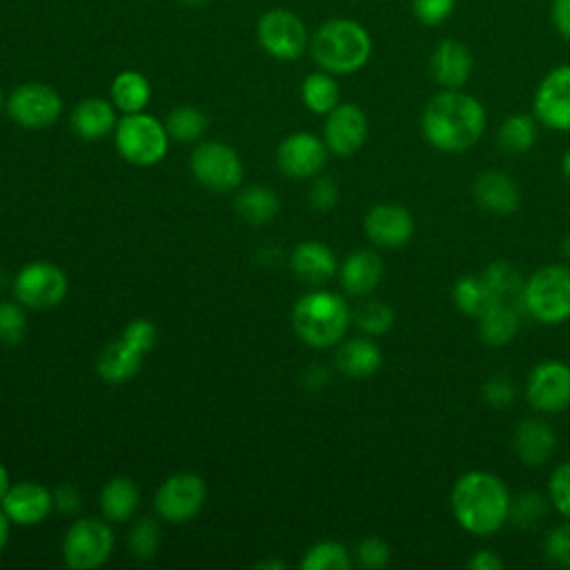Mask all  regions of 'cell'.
Segmentation results:
<instances>
[{
  "instance_id": "obj_47",
  "label": "cell",
  "mask_w": 570,
  "mask_h": 570,
  "mask_svg": "<svg viewBox=\"0 0 570 570\" xmlns=\"http://www.w3.org/2000/svg\"><path fill=\"white\" fill-rule=\"evenodd\" d=\"M338 203V187L330 176H321L309 187V205L318 212H327Z\"/></svg>"
},
{
  "instance_id": "obj_14",
  "label": "cell",
  "mask_w": 570,
  "mask_h": 570,
  "mask_svg": "<svg viewBox=\"0 0 570 570\" xmlns=\"http://www.w3.org/2000/svg\"><path fill=\"white\" fill-rule=\"evenodd\" d=\"M532 114L548 129L570 131V65H557L539 80Z\"/></svg>"
},
{
  "instance_id": "obj_37",
  "label": "cell",
  "mask_w": 570,
  "mask_h": 570,
  "mask_svg": "<svg viewBox=\"0 0 570 570\" xmlns=\"http://www.w3.org/2000/svg\"><path fill=\"white\" fill-rule=\"evenodd\" d=\"M548 508H550L548 497H543L541 492H534V490H525L510 499L508 521H512L519 528H534L537 523H541L546 519Z\"/></svg>"
},
{
  "instance_id": "obj_16",
  "label": "cell",
  "mask_w": 570,
  "mask_h": 570,
  "mask_svg": "<svg viewBox=\"0 0 570 570\" xmlns=\"http://www.w3.org/2000/svg\"><path fill=\"white\" fill-rule=\"evenodd\" d=\"M367 138V116L354 102H338L325 118L323 140L336 156L356 154Z\"/></svg>"
},
{
  "instance_id": "obj_29",
  "label": "cell",
  "mask_w": 570,
  "mask_h": 570,
  "mask_svg": "<svg viewBox=\"0 0 570 570\" xmlns=\"http://www.w3.org/2000/svg\"><path fill=\"white\" fill-rule=\"evenodd\" d=\"M539 138V120L534 114H510L497 129V145L505 154H525Z\"/></svg>"
},
{
  "instance_id": "obj_2",
  "label": "cell",
  "mask_w": 570,
  "mask_h": 570,
  "mask_svg": "<svg viewBox=\"0 0 570 570\" xmlns=\"http://www.w3.org/2000/svg\"><path fill=\"white\" fill-rule=\"evenodd\" d=\"M510 490L501 476L488 470L463 472L450 492L454 521L474 537H490L508 523Z\"/></svg>"
},
{
  "instance_id": "obj_24",
  "label": "cell",
  "mask_w": 570,
  "mask_h": 570,
  "mask_svg": "<svg viewBox=\"0 0 570 570\" xmlns=\"http://www.w3.org/2000/svg\"><path fill=\"white\" fill-rule=\"evenodd\" d=\"M69 125L76 136L85 140H100L109 136L118 125L116 105L105 98H85L73 107Z\"/></svg>"
},
{
  "instance_id": "obj_38",
  "label": "cell",
  "mask_w": 570,
  "mask_h": 570,
  "mask_svg": "<svg viewBox=\"0 0 570 570\" xmlns=\"http://www.w3.org/2000/svg\"><path fill=\"white\" fill-rule=\"evenodd\" d=\"M350 566H352V557L347 548L336 541L314 543L301 561L303 570H347Z\"/></svg>"
},
{
  "instance_id": "obj_54",
  "label": "cell",
  "mask_w": 570,
  "mask_h": 570,
  "mask_svg": "<svg viewBox=\"0 0 570 570\" xmlns=\"http://www.w3.org/2000/svg\"><path fill=\"white\" fill-rule=\"evenodd\" d=\"M561 171H563V178L568 180V185H570V149L563 154V158H561Z\"/></svg>"
},
{
  "instance_id": "obj_50",
  "label": "cell",
  "mask_w": 570,
  "mask_h": 570,
  "mask_svg": "<svg viewBox=\"0 0 570 570\" xmlns=\"http://www.w3.org/2000/svg\"><path fill=\"white\" fill-rule=\"evenodd\" d=\"M470 570H503L505 561L494 550H476L468 559Z\"/></svg>"
},
{
  "instance_id": "obj_26",
  "label": "cell",
  "mask_w": 570,
  "mask_h": 570,
  "mask_svg": "<svg viewBox=\"0 0 570 570\" xmlns=\"http://www.w3.org/2000/svg\"><path fill=\"white\" fill-rule=\"evenodd\" d=\"M140 365L142 352L120 336L118 341H111L102 347V352L98 354L96 370L100 379H105L107 383H125L138 374Z\"/></svg>"
},
{
  "instance_id": "obj_53",
  "label": "cell",
  "mask_w": 570,
  "mask_h": 570,
  "mask_svg": "<svg viewBox=\"0 0 570 570\" xmlns=\"http://www.w3.org/2000/svg\"><path fill=\"white\" fill-rule=\"evenodd\" d=\"M9 488H11V483H9V472H7V468L0 463V503H2V499H4V494H7Z\"/></svg>"
},
{
  "instance_id": "obj_8",
  "label": "cell",
  "mask_w": 570,
  "mask_h": 570,
  "mask_svg": "<svg viewBox=\"0 0 570 570\" xmlns=\"http://www.w3.org/2000/svg\"><path fill=\"white\" fill-rule=\"evenodd\" d=\"M114 550V532L100 519H78L65 534L62 557L73 570L100 568Z\"/></svg>"
},
{
  "instance_id": "obj_1",
  "label": "cell",
  "mask_w": 570,
  "mask_h": 570,
  "mask_svg": "<svg viewBox=\"0 0 570 570\" xmlns=\"http://www.w3.org/2000/svg\"><path fill=\"white\" fill-rule=\"evenodd\" d=\"M485 107L463 89H441L421 111V134L443 154L472 149L485 131Z\"/></svg>"
},
{
  "instance_id": "obj_39",
  "label": "cell",
  "mask_w": 570,
  "mask_h": 570,
  "mask_svg": "<svg viewBox=\"0 0 570 570\" xmlns=\"http://www.w3.org/2000/svg\"><path fill=\"white\" fill-rule=\"evenodd\" d=\"M160 543V528L154 519L142 517L138 521H134V525L129 528V537H127V546L131 557L147 561L156 554Z\"/></svg>"
},
{
  "instance_id": "obj_20",
  "label": "cell",
  "mask_w": 570,
  "mask_h": 570,
  "mask_svg": "<svg viewBox=\"0 0 570 570\" xmlns=\"http://www.w3.org/2000/svg\"><path fill=\"white\" fill-rule=\"evenodd\" d=\"M472 196L476 205L492 216H510L521 205V189L517 180L501 169L479 174L472 183Z\"/></svg>"
},
{
  "instance_id": "obj_5",
  "label": "cell",
  "mask_w": 570,
  "mask_h": 570,
  "mask_svg": "<svg viewBox=\"0 0 570 570\" xmlns=\"http://www.w3.org/2000/svg\"><path fill=\"white\" fill-rule=\"evenodd\" d=\"M521 307L543 325L570 321V265H543L523 285Z\"/></svg>"
},
{
  "instance_id": "obj_12",
  "label": "cell",
  "mask_w": 570,
  "mask_h": 570,
  "mask_svg": "<svg viewBox=\"0 0 570 570\" xmlns=\"http://www.w3.org/2000/svg\"><path fill=\"white\" fill-rule=\"evenodd\" d=\"M525 399L539 414H561L570 407V365L557 358L537 363L525 381Z\"/></svg>"
},
{
  "instance_id": "obj_6",
  "label": "cell",
  "mask_w": 570,
  "mask_h": 570,
  "mask_svg": "<svg viewBox=\"0 0 570 570\" xmlns=\"http://www.w3.org/2000/svg\"><path fill=\"white\" fill-rule=\"evenodd\" d=\"M116 149L120 156L138 167H149L163 160L169 145V134L165 129V122L158 118L138 111V114H125L116 129Z\"/></svg>"
},
{
  "instance_id": "obj_21",
  "label": "cell",
  "mask_w": 570,
  "mask_h": 570,
  "mask_svg": "<svg viewBox=\"0 0 570 570\" xmlns=\"http://www.w3.org/2000/svg\"><path fill=\"white\" fill-rule=\"evenodd\" d=\"M512 448L523 465L539 468L552 459L557 450V434L548 421L528 416L514 428Z\"/></svg>"
},
{
  "instance_id": "obj_45",
  "label": "cell",
  "mask_w": 570,
  "mask_h": 570,
  "mask_svg": "<svg viewBox=\"0 0 570 570\" xmlns=\"http://www.w3.org/2000/svg\"><path fill=\"white\" fill-rule=\"evenodd\" d=\"M354 554H356L358 566L370 568V570L385 568L390 563V559H392V550H390V546L381 537H365L356 546Z\"/></svg>"
},
{
  "instance_id": "obj_10",
  "label": "cell",
  "mask_w": 570,
  "mask_h": 570,
  "mask_svg": "<svg viewBox=\"0 0 570 570\" xmlns=\"http://www.w3.org/2000/svg\"><path fill=\"white\" fill-rule=\"evenodd\" d=\"M4 109L16 125L24 129H45L60 118L62 98L51 85L22 82L9 94Z\"/></svg>"
},
{
  "instance_id": "obj_43",
  "label": "cell",
  "mask_w": 570,
  "mask_h": 570,
  "mask_svg": "<svg viewBox=\"0 0 570 570\" xmlns=\"http://www.w3.org/2000/svg\"><path fill=\"white\" fill-rule=\"evenodd\" d=\"M414 18L425 27H439L456 9V0H410Z\"/></svg>"
},
{
  "instance_id": "obj_30",
  "label": "cell",
  "mask_w": 570,
  "mask_h": 570,
  "mask_svg": "<svg viewBox=\"0 0 570 570\" xmlns=\"http://www.w3.org/2000/svg\"><path fill=\"white\" fill-rule=\"evenodd\" d=\"M281 200L274 189L265 185H249L240 189L234 198V209L240 218H245L252 225H265L278 214Z\"/></svg>"
},
{
  "instance_id": "obj_17",
  "label": "cell",
  "mask_w": 570,
  "mask_h": 570,
  "mask_svg": "<svg viewBox=\"0 0 570 570\" xmlns=\"http://www.w3.org/2000/svg\"><path fill=\"white\" fill-rule=\"evenodd\" d=\"M365 236L385 249H399L410 243L414 234V216L407 207L396 203H381L367 209L363 218Z\"/></svg>"
},
{
  "instance_id": "obj_15",
  "label": "cell",
  "mask_w": 570,
  "mask_h": 570,
  "mask_svg": "<svg viewBox=\"0 0 570 570\" xmlns=\"http://www.w3.org/2000/svg\"><path fill=\"white\" fill-rule=\"evenodd\" d=\"M327 145L309 131H296L283 138L276 149L278 169L289 178H314L327 163Z\"/></svg>"
},
{
  "instance_id": "obj_35",
  "label": "cell",
  "mask_w": 570,
  "mask_h": 570,
  "mask_svg": "<svg viewBox=\"0 0 570 570\" xmlns=\"http://www.w3.org/2000/svg\"><path fill=\"white\" fill-rule=\"evenodd\" d=\"M165 129L178 142H194L205 134L207 116L191 105H180L167 114Z\"/></svg>"
},
{
  "instance_id": "obj_25",
  "label": "cell",
  "mask_w": 570,
  "mask_h": 570,
  "mask_svg": "<svg viewBox=\"0 0 570 570\" xmlns=\"http://www.w3.org/2000/svg\"><path fill=\"white\" fill-rule=\"evenodd\" d=\"M334 363L338 372L345 374L347 379H367L379 372L383 363V354L372 338L354 336V338H345L338 345Z\"/></svg>"
},
{
  "instance_id": "obj_52",
  "label": "cell",
  "mask_w": 570,
  "mask_h": 570,
  "mask_svg": "<svg viewBox=\"0 0 570 570\" xmlns=\"http://www.w3.org/2000/svg\"><path fill=\"white\" fill-rule=\"evenodd\" d=\"M9 517L4 514V510L0 508V552L4 550V546H7V541H9Z\"/></svg>"
},
{
  "instance_id": "obj_40",
  "label": "cell",
  "mask_w": 570,
  "mask_h": 570,
  "mask_svg": "<svg viewBox=\"0 0 570 570\" xmlns=\"http://www.w3.org/2000/svg\"><path fill=\"white\" fill-rule=\"evenodd\" d=\"M27 334V316L20 303L0 301V343L18 345Z\"/></svg>"
},
{
  "instance_id": "obj_36",
  "label": "cell",
  "mask_w": 570,
  "mask_h": 570,
  "mask_svg": "<svg viewBox=\"0 0 570 570\" xmlns=\"http://www.w3.org/2000/svg\"><path fill=\"white\" fill-rule=\"evenodd\" d=\"M352 323L365 336H381L394 325V309L376 298H367L352 309Z\"/></svg>"
},
{
  "instance_id": "obj_57",
  "label": "cell",
  "mask_w": 570,
  "mask_h": 570,
  "mask_svg": "<svg viewBox=\"0 0 570 570\" xmlns=\"http://www.w3.org/2000/svg\"><path fill=\"white\" fill-rule=\"evenodd\" d=\"M176 2H180L183 7H203V4H207L209 0H176Z\"/></svg>"
},
{
  "instance_id": "obj_18",
  "label": "cell",
  "mask_w": 570,
  "mask_h": 570,
  "mask_svg": "<svg viewBox=\"0 0 570 570\" xmlns=\"http://www.w3.org/2000/svg\"><path fill=\"white\" fill-rule=\"evenodd\" d=\"M428 69H430L432 80L441 89H461V87H465V82L472 76L474 58H472L468 45H463L461 40L443 38L432 49Z\"/></svg>"
},
{
  "instance_id": "obj_56",
  "label": "cell",
  "mask_w": 570,
  "mask_h": 570,
  "mask_svg": "<svg viewBox=\"0 0 570 570\" xmlns=\"http://www.w3.org/2000/svg\"><path fill=\"white\" fill-rule=\"evenodd\" d=\"M561 254L570 261V234H566L563 240H561Z\"/></svg>"
},
{
  "instance_id": "obj_41",
  "label": "cell",
  "mask_w": 570,
  "mask_h": 570,
  "mask_svg": "<svg viewBox=\"0 0 570 570\" xmlns=\"http://www.w3.org/2000/svg\"><path fill=\"white\" fill-rule=\"evenodd\" d=\"M543 557L557 568H570V519L546 532Z\"/></svg>"
},
{
  "instance_id": "obj_42",
  "label": "cell",
  "mask_w": 570,
  "mask_h": 570,
  "mask_svg": "<svg viewBox=\"0 0 570 570\" xmlns=\"http://www.w3.org/2000/svg\"><path fill=\"white\" fill-rule=\"evenodd\" d=\"M550 505L566 519H570V461L559 463L548 481Z\"/></svg>"
},
{
  "instance_id": "obj_48",
  "label": "cell",
  "mask_w": 570,
  "mask_h": 570,
  "mask_svg": "<svg viewBox=\"0 0 570 570\" xmlns=\"http://www.w3.org/2000/svg\"><path fill=\"white\" fill-rule=\"evenodd\" d=\"M550 22L554 31L570 42V0H552L550 4Z\"/></svg>"
},
{
  "instance_id": "obj_31",
  "label": "cell",
  "mask_w": 570,
  "mask_h": 570,
  "mask_svg": "<svg viewBox=\"0 0 570 570\" xmlns=\"http://www.w3.org/2000/svg\"><path fill=\"white\" fill-rule=\"evenodd\" d=\"M138 501H140L138 485L127 476H116L107 481V485L100 492L102 514L116 523L127 521L136 512Z\"/></svg>"
},
{
  "instance_id": "obj_11",
  "label": "cell",
  "mask_w": 570,
  "mask_h": 570,
  "mask_svg": "<svg viewBox=\"0 0 570 570\" xmlns=\"http://www.w3.org/2000/svg\"><path fill=\"white\" fill-rule=\"evenodd\" d=\"M196 180L212 191H234L243 180V163L236 149L225 142L207 140L191 151Z\"/></svg>"
},
{
  "instance_id": "obj_32",
  "label": "cell",
  "mask_w": 570,
  "mask_h": 570,
  "mask_svg": "<svg viewBox=\"0 0 570 570\" xmlns=\"http://www.w3.org/2000/svg\"><path fill=\"white\" fill-rule=\"evenodd\" d=\"M301 98L312 114L327 116L341 102V87L332 73L318 69L305 76L301 85Z\"/></svg>"
},
{
  "instance_id": "obj_23",
  "label": "cell",
  "mask_w": 570,
  "mask_h": 570,
  "mask_svg": "<svg viewBox=\"0 0 570 570\" xmlns=\"http://www.w3.org/2000/svg\"><path fill=\"white\" fill-rule=\"evenodd\" d=\"M292 272L307 285H323L338 272V265L334 252L325 243L303 240L292 252Z\"/></svg>"
},
{
  "instance_id": "obj_28",
  "label": "cell",
  "mask_w": 570,
  "mask_h": 570,
  "mask_svg": "<svg viewBox=\"0 0 570 570\" xmlns=\"http://www.w3.org/2000/svg\"><path fill=\"white\" fill-rule=\"evenodd\" d=\"M109 94H111V102L116 105L118 111L138 114L149 105L151 85L140 71L125 69L111 80Z\"/></svg>"
},
{
  "instance_id": "obj_46",
  "label": "cell",
  "mask_w": 570,
  "mask_h": 570,
  "mask_svg": "<svg viewBox=\"0 0 570 570\" xmlns=\"http://www.w3.org/2000/svg\"><path fill=\"white\" fill-rule=\"evenodd\" d=\"M156 325L147 318H134L127 323V327L122 330V338L127 343H131L136 350H140L142 354L149 352L156 343Z\"/></svg>"
},
{
  "instance_id": "obj_49",
  "label": "cell",
  "mask_w": 570,
  "mask_h": 570,
  "mask_svg": "<svg viewBox=\"0 0 570 570\" xmlns=\"http://www.w3.org/2000/svg\"><path fill=\"white\" fill-rule=\"evenodd\" d=\"M82 499L73 485H60L53 492V508L60 512H76L80 508Z\"/></svg>"
},
{
  "instance_id": "obj_4",
  "label": "cell",
  "mask_w": 570,
  "mask_h": 570,
  "mask_svg": "<svg viewBox=\"0 0 570 570\" xmlns=\"http://www.w3.org/2000/svg\"><path fill=\"white\" fill-rule=\"evenodd\" d=\"M352 323L345 298L330 289H314L301 296L292 309V327L296 336L316 350L332 347L343 341Z\"/></svg>"
},
{
  "instance_id": "obj_19",
  "label": "cell",
  "mask_w": 570,
  "mask_h": 570,
  "mask_svg": "<svg viewBox=\"0 0 570 570\" xmlns=\"http://www.w3.org/2000/svg\"><path fill=\"white\" fill-rule=\"evenodd\" d=\"M0 505L11 523L36 525L53 510V492L36 481H20L7 490Z\"/></svg>"
},
{
  "instance_id": "obj_44",
  "label": "cell",
  "mask_w": 570,
  "mask_h": 570,
  "mask_svg": "<svg viewBox=\"0 0 570 570\" xmlns=\"http://www.w3.org/2000/svg\"><path fill=\"white\" fill-rule=\"evenodd\" d=\"M481 396L485 399L488 405L503 410V407H510V405L514 403V399H517V387H514V383H512L510 376H505V374H494V376H490V379L483 383Z\"/></svg>"
},
{
  "instance_id": "obj_34",
  "label": "cell",
  "mask_w": 570,
  "mask_h": 570,
  "mask_svg": "<svg viewBox=\"0 0 570 570\" xmlns=\"http://www.w3.org/2000/svg\"><path fill=\"white\" fill-rule=\"evenodd\" d=\"M452 301L461 314L472 318H479L488 307L497 303L481 274H468L456 278L452 287Z\"/></svg>"
},
{
  "instance_id": "obj_7",
  "label": "cell",
  "mask_w": 570,
  "mask_h": 570,
  "mask_svg": "<svg viewBox=\"0 0 570 570\" xmlns=\"http://www.w3.org/2000/svg\"><path fill=\"white\" fill-rule=\"evenodd\" d=\"M256 40L261 49L283 62L298 60L309 47V33L301 16L289 9H267L256 22Z\"/></svg>"
},
{
  "instance_id": "obj_51",
  "label": "cell",
  "mask_w": 570,
  "mask_h": 570,
  "mask_svg": "<svg viewBox=\"0 0 570 570\" xmlns=\"http://www.w3.org/2000/svg\"><path fill=\"white\" fill-rule=\"evenodd\" d=\"M327 381H330V372H327L323 365H312V367L305 372V383H307V387H312V390H321Z\"/></svg>"
},
{
  "instance_id": "obj_55",
  "label": "cell",
  "mask_w": 570,
  "mask_h": 570,
  "mask_svg": "<svg viewBox=\"0 0 570 570\" xmlns=\"http://www.w3.org/2000/svg\"><path fill=\"white\" fill-rule=\"evenodd\" d=\"M256 568H272V570H278V568H285L283 561H276V559H269V561H258Z\"/></svg>"
},
{
  "instance_id": "obj_33",
  "label": "cell",
  "mask_w": 570,
  "mask_h": 570,
  "mask_svg": "<svg viewBox=\"0 0 570 570\" xmlns=\"http://www.w3.org/2000/svg\"><path fill=\"white\" fill-rule=\"evenodd\" d=\"M485 285L490 287L492 296L497 303H521L523 296V285L525 278L521 276V272L508 263V261H492L483 272H481Z\"/></svg>"
},
{
  "instance_id": "obj_22",
  "label": "cell",
  "mask_w": 570,
  "mask_h": 570,
  "mask_svg": "<svg viewBox=\"0 0 570 570\" xmlns=\"http://www.w3.org/2000/svg\"><path fill=\"white\" fill-rule=\"evenodd\" d=\"M341 287L350 296H367L383 278V261L374 249L352 252L338 267Z\"/></svg>"
},
{
  "instance_id": "obj_27",
  "label": "cell",
  "mask_w": 570,
  "mask_h": 570,
  "mask_svg": "<svg viewBox=\"0 0 570 570\" xmlns=\"http://www.w3.org/2000/svg\"><path fill=\"white\" fill-rule=\"evenodd\" d=\"M521 327L517 305L494 303L479 316V338L490 347H503L512 343Z\"/></svg>"
},
{
  "instance_id": "obj_58",
  "label": "cell",
  "mask_w": 570,
  "mask_h": 570,
  "mask_svg": "<svg viewBox=\"0 0 570 570\" xmlns=\"http://www.w3.org/2000/svg\"><path fill=\"white\" fill-rule=\"evenodd\" d=\"M4 105H7V100H4V94H2V87H0V111L4 109Z\"/></svg>"
},
{
  "instance_id": "obj_13",
  "label": "cell",
  "mask_w": 570,
  "mask_h": 570,
  "mask_svg": "<svg viewBox=\"0 0 570 570\" xmlns=\"http://www.w3.org/2000/svg\"><path fill=\"white\" fill-rule=\"evenodd\" d=\"M207 488L196 472H176L156 492V512L169 523L194 519L205 505Z\"/></svg>"
},
{
  "instance_id": "obj_3",
  "label": "cell",
  "mask_w": 570,
  "mask_h": 570,
  "mask_svg": "<svg viewBox=\"0 0 570 570\" xmlns=\"http://www.w3.org/2000/svg\"><path fill=\"white\" fill-rule=\"evenodd\" d=\"M307 49L318 69L332 76H347L370 62L372 36L358 20L330 18L316 27Z\"/></svg>"
},
{
  "instance_id": "obj_9",
  "label": "cell",
  "mask_w": 570,
  "mask_h": 570,
  "mask_svg": "<svg viewBox=\"0 0 570 570\" xmlns=\"http://www.w3.org/2000/svg\"><path fill=\"white\" fill-rule=\"evenodd\" d=\"M67 287L65 272L49 261L27 263L13 278L16 301L29 309L56 307L67 296Z\"/></svg>"
}]
</instances>
